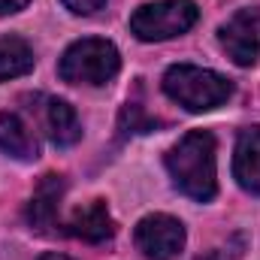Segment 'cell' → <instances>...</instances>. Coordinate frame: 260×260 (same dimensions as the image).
<instances>
[{
  "label": "cell",
  "mask_w": 260,
  "mask_h": 260,
  "mask_svg": "<svg viewBox=\"0 0 260 260\" xmlns=\"http://www.w3.org/2000/svg\"><path fill=\"white\" fill-rule=\"evenodd\" d=\"M167 170L173 185L197 203H209L218 194V170H215V136L209 130L185 133L167 151Z\"/></svg>",
  "instance_id": "cell-1"
},
{
  "label": "cell",
  "mask_w": 260,
  "mask_h": 260,
  "mask_svg": "<svg viewBox=\"0 0 260 260\" xmlns=\"http://www.w3.org/2000/svg\"><path fill=\"white\" fill-rule=\"evenodd\" d=\"M164 94L188 112H212L233 97V82L197 64H173L164 73Z\"/></svg>",
  "instance_id": "cell-2"
},
{
  "label": "cell",
  "mask_w": 260,
  "mask_h": 260,
  "mask_svg": "<svg viewBox=\"0 0 260 260\" xmlns=\"http://www.w3.org/2000/svg\"><path fill=\"white\" fill-rule=\"evenodd\" d=\"M121 70V55L109 40L100 37H85L76 40L58 61V76L70 85H109Z\"/></svg>",
  "instance_id": "cell-3"
},
{
  "label": "cell",
  "mask_w": 260,
  "mask_h": 260,
  "mask_svg": "<svg viewBox=\"0 0 260 260\" xmlns=\"http://www.w3.org/2000/svg\"><path fill=\"white\" fill-rule=\"evenodd\" d=\"M200 18L194 0H151L130 15V34L142 43H164L188 34Z\"/></svg>",
  "instance_id": "cell-4"
},
{
  "label": "cell",
  "mask_w": 260,
  "mask_h": 260,
  "mask_svg": "<svg viewBox=\"0 0 260 260\" xmlns=\"http://www.w3.org/2000/svg\"><path fill=\"white\" fill-rule=\"evenodd\" d=\"M185 239H188L185 224L173 215H164V212L145 215L133 230L136 248L148 260H176L185 251Z\"/></svg>",
  "instance_id": "cell-5"
},
{
  "label": "cell",
  "mask_w": 260,
  "mask_h": 260,
  "mask_svg": "<svg viewBox=\"0 0 260 260\" xmlns=\"http://www.w3.org/2000/svg\"><path fill=\"white\" fill-rule=\"evenodd\" d=\"M218 43L236 67H251L260 61V12L239 9L218 27Z\"/></svg>",
  "instance_id": "cell-6"
},
{
  "label": "cell",
  "mask_w": 260,
  "mask_h": 260,
  "mask_svg": "<svg viewBox=\"0 0 260 260\" xmlns=\"http://www.w3.org/2000/svg\"><path fill=\"white\" fill-rule=\"evenodd\" d=\"M64 176H43L37 191L27 203V224L37 230V233H49L52 227H58V212H61V197H64Z\"/></svg>",
  "instance_id": "cell-7"
},
{
  "label": "cell",
  "mask_w": 260,
  "mask_h": 260,
  "mask_svg": "<svg viewBox=\"0 0 260 260\" xmlns=\"http://www.w3.org/2000/svg\"><path fill=\"white\" fill-rule=\"evenodd\" d=\"M67 233L82 239V242H91V245H100V242L112 239L115 236V221L109 215V206L103 200H91V203L79 206L67 221Z\"/></svg>",
  "instance_id": "cell-8"
},
{
  "label": "cell",
  "mask_w": 260,
  "mask_h": 260,
  "mask_svg": "<svg viewBox=\"0 0 260 260\" xmlns=\"http://www.w3.org/2000/svg\"><path fill=\"white\" fill-rule=\"evenodd\" d=\"M233 176L242 191L260 194V124L239 130L233 151Z\"/></svg>",
  "instance_id": "cell-9"
},
{
  "label": "cell",
  "mask_w": 260,
  "mask_h": 260,
  "mask_svg": "<svg viewBox=\"0 0 260 260\" xmlns=\"http://www.w3.org/2000/svg\"><path fill=\"white\" fill-rule=\"evenodd\" d=\"M43 127L49 133V139L58 145V148H67L73 142H79L82 136V124H79V115L76 109L61 100V97H43Z\"/></svg>",
  "instance_id": "cell-10"
},
{
  "label": "cell",
  "mask_w": 260,
  "mask_h": 260,
  "mask_svg": "<svg viewBox=\"0 0 260 260\" xmlns=\"http://www.w3.org/2000/svg\"><path fill=\"white\" fill-rule=\"evenodd\" d=\"M0 148L15 160H37L40 142L15 112H0Z\"/></svg>",
  "instance_id": "cell-11"
},
{
  "label": "cell",
  "mask_w": 260,
  "mask_h": 260,
  "mask_svg": "<svg viewBox=\"0 0 260 260\" xmlns=\"http://www.w3.org/2000/svg\"><path fill=\"white\" fill-rule=\"evenodd\" d=\"M34 70V49L24 37H0V79H18Z\"/></svg>",
  "instance_id": "cell-12"
},
{
  "label": "cell",
  "mask_w": 260,
  "mask_h": 260,
  "mask_svg": "<svg viewBox=\"0 0 260 260\" xmlns=\"http://www.w3.org/2000/svg\"><path fill=\"white\" fill-rule=\"evenodd\" d=\"M121 127L127 130V133H145V130L157 127V121H154V118H148V115H145V109H142L139 103L127 100V106H124V112H121Z\"/></svg>",
  "instance_id": "cell-13"
},
{
  "label": "cell",
  "mask_w": 260,
  "mask_h": 260,
  "mask_svg": "<svg viewBox=\"0 0 260 260\" xmlns=\"http://www.w3.org/2000/svg\"><path fill=\"white\" fill-rule=\"evenodd\" d=\"M73 15H94L106 6V0H61Z\"/></svg>",
  "instance_id": "cell-14"
},
{
  "label": "cell",
  "mask_w": 260,
  "mask_h": 260,
  "mask_svg": "<svg viewBox=\"0 0 260 260\" xmlns=\"http://www.w3.org/2000/svg\"><path fill=\"white\" fill-rule=\"evenodd\" d=\"M30 0H0V15H12V12H21Z\"/></svg>",
  "instance_id": "cell-15"
},
{
  "label": "cell",
  "mask_w": 260,
  "mask_h": 260,
  "mask_svg": "<svg viewBox=\"0 0 260 260\" xmlns=\"http://www.w3.org/2000/svg\"><path fill=\"white\" fill-rule=\"evenodd\" d=\"M40 260H73V257H67V254H58V251H49V254H43Z\"/></svg>",
  "instance_id": "cell-16"
}]
</instances>
